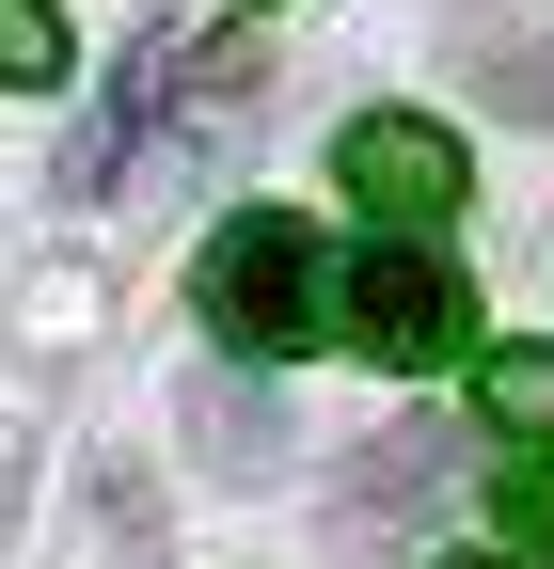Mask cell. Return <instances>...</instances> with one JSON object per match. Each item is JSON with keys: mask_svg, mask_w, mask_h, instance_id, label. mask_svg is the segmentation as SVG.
<instances>
[{"mask_svg": "<svg viewBox=\"0 0 554 569\" xmlns=\"http://www.w3.org/2000/svg\"><path fill=\"white\" fill-rule=\"evenodd\" d=\"M206 332H238L254 365L269 348H333V253H317L301 206H238L206 238Z\"/></svg>", "mask_w": 554, "mask_h": 569, "instance_id": "cell-1", "label": "cell"}, {"mask_svg": "<svg viewBox=\"0 0 554 569\" xmlns=\"http://www.w3.org/2000/svg\"><path fill=\"white\" fill-rule=\"evenodd\" d=\"M459 332H475V301H459V269L412 238V222L333 269V348H365V365H444Z\"/></svg>", "mask_w": 554, "mask_h": 569, "instance_id": "cell-2", "label": "cell"}, {"mask_svg": "<svg viewBox=\"0 0 554 569\" xmlns=\"http://www.w3.org/2000/svg\"><path fill=\"white\" fill-rule=\"evenodd\" d=\"M333 174H349V206H380V222H444L459 206V142L428 111H365L349 142H333Z\"/></svg>", "mask_w": 554, "mask_h": 569, "instance_id": "cell-3", "label": "cell"}, {"mask_svg": "<svg viewBox=\"0 0 554 569\" xmlns=\"http://www.w3.org/2000/svg\"><path fill=\"white\" fill-rule=\"evenodd\" d=\"M190 443H206V475H238V490L286 475V396H269L254 365H206L190 380Z\"/></svg>", "mask_w": 554, "mask_h": 569, "instance_id": "cell-4", "label": "cell"}, {"mask_svg": "<svg viewBox=\"0 0 554 569\" xmlns=\"http://www.w3.org/2000/svg\"><path fill=\"white\" fill-rule=\"evenodd\" d=\"M159 80H175V32H144V48H127V80L96 96V127L63 142V206H96V190H111V159H127V142H144V111H159Z\"/></svg>", "mask_w": 554, "mask_h": 569, "instance_id": "cell-5", "label": "cell"}, {"mask_svg": "<svg viewBox=\"0 0 554 569\" xmlns=\"http://www.w3.org/2000/svg\"><path fill=\"white\" fill-rule=\"evenodd\" d=\"M475 427L523 443V459H554V348H492V365H475Z\"/></svg>", "mask_w": 554, "mask_h": 569, "instance_id": "cell-6", "label": "cell"}, {"mask_svg": "<svg viewBox=\"0 0 554 569\" xmlns=\"http://www.w3.org/2000/svg\"><path fill=\"white\" fill-rule=\"evenodd\" d=\"M428 490H444V427H380V443H365V475H349V522L428 507Z\"/></svg>", "mask_w": 554, "mask_h": 569, "instance_id": "cell-7", "label": "cell"}, {"mask_svg": "<svg viewBox=\"0 0 554 569\" xmlns=\"http://www.w3.org/2000/svg\"><path fill=\"white\" fill-rule=\"evenodd\" d=\"M190 111H206V127L269 111V63H254V48H206V63H190Z\"/></svg>", "mask_w": 554, "mask_h": 569, "instance_id": "cell-8", "label": "cell"}, {"mask_svg": "<svg viewBox=\"0 0 554 569\" xmlns=\"http://www.w3.org/2000/svg\"><path fill=\"white\" fill-rule=\"evenodd\" d=\"M0 80H63V17L48 0H0Z\"/></svg>", "mask_w": 554, "mask_h": 569, "instance_id": "cell-9", "label": "cell"}, {"mask_svg": "<svg viewBox=\"0 0 554 569\" xmlns=\"http://www.w3.org/2000/svg\"><path fill=\"white\" fill-rule=\"evenodd\" d=\"M80 317H96V269H32V332L63 348V332H80Z\"/></svg>", "mask_w": 554, "mask_h": 569, "instance_id": "cell-10", "label": "cell"}, {"mask_svg": "<svg viewBox=\"0 0 554 569\" xmlns=\"http://www.w3.org/2000/svg\"><path fill=\"white\" fill-rule=\"evenodd\" d=\"M444 569H554V553H444Z\"/></svg>", "mask_w": 554, "mask_h": 569, "instance_id": "cell-11", "label": "cell"}, {"mask_svg": "<svg viewBox=\"0 0 554 569\" xmlns=\"http://www.w3.org/2000/svg\"><path fill=\"white\" fill-rule=\"evenodd\" d=\"M0 490H17V475H0Z\"/></svg>", "mask_w": 554, "mask_h": 569, "instance_id": "cell-12", "label": "cell"}]
</instances>
